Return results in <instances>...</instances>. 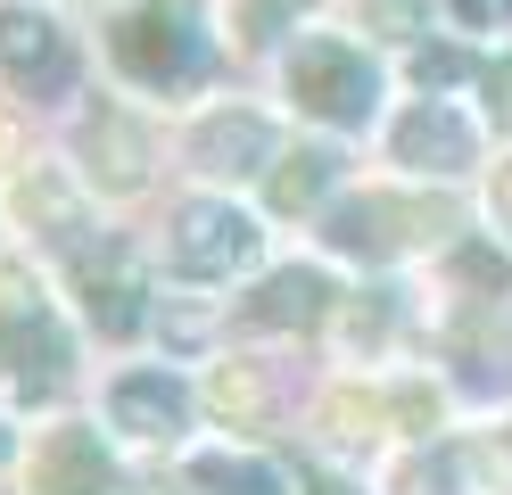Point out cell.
<instances>
[{"instance_id":"1","label":"cell","mask_w":512,"mask_h":495,"mask_svg":"<svg viewBox=\"0 0 512 495\" xmlns=\"http://www.w3.org/2000/svg\"><path fill=\"white\" fill-rule=\"evenodd\" d=\"M116 58L133 66L141 83H157V91L190 83L207 66V42H199V25H190V0H149V9H133L116 25Z\"/></svg>"},{"instance_id":"2","label":"cell","mask_w":512,"mask_h":495,"mask_svg":"<svg viewBox=\"0 0 512 495\" xmlns=\"http://www.w3.org/2000/svg\"><path fill=\"white\" fill-rule=\"evenodd\" d=\"M290 83L306 91V108H323L331 124H364L372 116V66L356 50H339V42H306Z\"/></svg>"},{"instance_id":"3","label":"cell","mask_w":512,"mask_h":495,"mask_svg":"<svg viewBox=\"0 0 512 495\" xmlns=\"http://www.w3.org/2000/svg\"><path fill=\"white\" fill-rule=\"evenodd\" d=\"M256 256V223L232 215V207H182V231H174V264L182 273H232V264Z\"/></svg>"},{"instance_id":"4","label":"cell","mask_w":512,"mask_h":495,"mask_svg":"<svg viewBox=\"0 0 512 495\" xmlns=\"http://www.w3.org/2000/svg\"><path fill=\"white\" fill-rule=\"evenodd\" d=\"M0 58H9V75L17 83H42V91H58L67 83V33H58L50 17H25V9H9L0 17Z\"/></svg>"},{"instance_id":"5","label":"cell","mask_w":512,"mask_h":495,"mask_svg":"<svg viewBox=\"0 0 512 495\" xmlns=\"http://www.w3.org/2000/svg\"><path fill=\"white\" fill-rule=\"evenodd\" d=\"M116 429H133V438H174L182 429V388L157 380V372L116 380Z\"/></svg>"},{"instance_id":"6","label":"cell","mask_w":512,"mask_h":495,"mask_svg":"<svg viewBox=\"0 0 512 495\" xmlns=\"http://www.w3.org/2000/svg\"><path fill=\"white\" fill-rule=\"evenodd\" d=\"M265 149H273V132L256 116H215L199 132V165L207 174H248V157H265Z\"/></svg>"},{"instance_id":"7","label":"cell","mask_w":512,"mask_h":495,"mask_svg":"<svg viewBox=\"0 0 512 495\" xmlns=\"http://www.w3.org/2000/svg\"><path fill=\"white\" fill-rule=\"evenodd\" d=\"M397 157L405 165H471V141H463V124L446 116V108H422V116H405V132H397Z\"/></svg>"},{"instance_id":"8","label":"cell","mask_w":512,"mask_h":495,"mask_svg":"<svg viewBox=\"0 0 512 495\" xmlns=\"http://www.w3.org/2000/svg\"><path fill=\"white\" fill-rule=\"evenodd\" d=\"M190 487L199 495H290L273 462H248V454H207L199 471H190Z\"/></svg>"},{"instance_id":"9","label":"cell","mask_w":512,"mask_h":495,"mask_svg":"<svg viewBox=\"0 0 512 495\" xmlns=\"http://www.w3.org/2000/svg\"><path fill=\"white\" fill-rule=\"evenodd\" d=\"M50 495H116V471L100 462L91 438H58L50 446Z\"/></svg>"},{"instance_id":"10","label":"cell","mask_w":512,"mask_h":495,"mask_svg":"<svg viewBox=\"0 0 512 495\" xmlns=\"http://www.w3.org/2000/svg\"><path fill=\"white\" fill-rule=\"evenodd\" d=\"M323 273H281V281H265V297H256V322H314L323 314Z\"/></svg>"},{"instance_id":"11","label":"cell","mask_w":512,"mask_h":495,"mask_svg":"<svg viewBox=\"0 0 512 495\" xmlns=\"http://www.w3.org/2000/svg\"><path fill=\"white\" fill-rule=\"evenodd\" d=\"M91 314H100L108 330H133V322H141V306H133V264H124V256H108V281L91 273Z\"/></svg>"},{"instance_id":"12","label":"cell","mask_w":512,"mask_h":495,"mask_svg":"<svg viewBox=\"0 0 512 495\" xmlns=\"http://www.w3.org/2000/svg\"><path fill=\"white\" fill-rule=\"evenodd\" d=\"M323 190H331V157H290V174L273 182V198H281V207H314Z\"/></svg>"},{"instance_id":"13","label":"cell","mask_w":512,"mask_h":495,"mask_svg":"<svg viewBox=\"0 0 512 495\" xmlns=\"http://www.w3.org/2000/svg\"><path fill=\"white\" fill-rule=\"evenodd\" d=\"M405 495H455V454H438V462H413V471L397 479Z\"/></svg>"},{"instance_id":"14","label":"cell","mask_w":512,"mask_h":495,"mask_svg":"<svg viewBox=\"0 0 512 495\" xmlns=\"http://www.w3.org/2000/svg\"><path fill=\"white\" fill-rule=\"evenodd\" d=\"M455 9H463L471 25H488V17H512V0H455Z\"/></svg>"},{"instance_id":"15","label":"cell","mask_w":512,"mask_h":495,"mask_svg":"<svg viewBox=\"0 0 512 495\" xmlns=\"http://www.w3.org/2000/svg\"><path fill=\"white\" fill-rule=\"evenodd\" d=\"M422 83H455V58H446V50H422Z\"/></svg>"},{"instance_id":"16","label":"cell","mask_w":512,"mask_h":495,"mask_svg":"<svg viewBox=\"0 0 512 495\" xmlns=\"http://www.w3.org/2000/svg\"><path fill=\"white\" fill-rule=\"evenodd\" d=\"M323 495H339V487H323Z\"/></svg>"},{"instance_id":"17","label":"cell","mask_w":512,"mask_h":495,"mask_svg":"<svg viewBox=\"0 0 512 495\" xmlns=\"http://www.w3.org/2000/svg\"><path fill=\"white\" fill-rule=\"evenodd\" d=\"M0 446H9V438H0Z\"/></svg>"}]
</instances>
